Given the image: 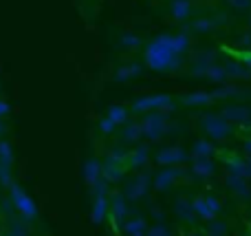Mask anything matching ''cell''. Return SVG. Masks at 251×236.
Segmentation results:
<instances>
[{
  "label": "cell",
  "instance_id": "603a6c76",
  "mask_svg": "<svg viewBox=\"0 0 251 236\" xmlns=\"http://www.w3.org/2000/svg\"><path fill=\"white\" fill-rule=\"evenodd\" d=\"M205 201H207L209 210H212V212H214V214H216V212H218V210H221V203H218V201H216V199H214V197H207V199H205Z\"/></svg>",
  "mask_w": 251,
  "mask_h": 236
},
{
  "label": "cell",
  "instance_id": "ffe728a7",
  "mask_svg": "<svg viewBox=\"0 0 251 236\" xmlns=\"http://www.w3.org/2000/svg\"><path fill=\"white\" fill-rule=\"evenodd\" d=\"M194 153H196V155H203V157H205V155L212 153V146H209L207 141H199V144L194 146Z\"/></svg>",
  "mask_w": 251,
  "mask_h": 236
},
{
  "label": "cell",
  "instance_id": "2e32d148",
  "mask_svg": "<svg viewBox=\"0 0 251 236\" xmlns=\"http://www.w3.org/2000/svg\"><path fill=\"white\" fill-rule=\"evenodd\" d=\"M146 157H148V150L146 148H139V150H134L128 159H130V163H132V166H141V163L146 161Z\"/></svg>",
  "mask_w": 251,
  "mask_h": 236
},
{
  "label": "cell",
  "instance_id": "8992f818",
  "mask_svg": "<svg viewBox=\"0 0 251 236\" xmlns=\"http://www.w3.org/2000/svg\"><path fill=\"white\" fill-rule=\"evenodd\" d=\"M205 124H207V131L212 132L214 137H225V135H229V126H227L225 122H221V119H216V117H207L205 119Z\"/></svg>",
  "mask_w": 251,
  "mask_h": 236
},
{
  "label": "cell",
  "instance_id": "7402d4cb",
  "mask_svg": "<svg viewBox=\"0 0 251 236\" xmlns=\"http://www.w3.org/2000/svg\"><path fill=\"white\" fill-rule=\"evenodd\" d=\"M100 131L101 132H113L115 131V122H113V119H101V122H100Z\"/></svg>",
  "mask_w": 251,
  "mask_h": 236
},
{
  "label": "cell",
  "instance_id": "4316f807",
  "mask_svg": "<svg viewBox=\"0 0 251 236\" xmlns=\"http://www.w3.org/2000/svg\"><path fill=\"white\" fill-rule=\"evenodd\" d=\"M4 131H7V128H4V124H0V135H4Z\"/></svg>",
  "mask_w": 251,
  "mask_h": 236
},
{
  "label": "cell",
  "instance_id": "ac0fdd59",
  "mask_svg": "<svg viewBox=\"0 0 251 236\" xmlns=\"http://www.w3.org/2000/svg\"><path fill=\"white\" fill-rule=\"evenodd\" d=\"M141 132H143V131H141V126H139V124H130V126L126 128L124 137H126V139H137Z\"/></svg>",
  "mask_w": 251,
  "mask_h": 236
},
{
  "label": "cell",
  "instance_id": "d6986e66",
  "mask_svg": "<svg viewBox=\"0 0 251 236\" xmlns=\"http://www.w3.org/2000/svg\"><path fill=\"white\" fill-rule=\"evenodd\" d=\"M209 100H212L209 95H190V97H185L187 104H207Z\"/></svg>",
  "mask_w": 251,
  "mask_h": 236
},
{
  "label": "cell",
  "instance_id": "4fadbf2b",
  "mask_svg": "<svg viewBox=\"0 0 251 236\" xmlns=\"http://www.w3.org/2000/svg\"><path fill=\"white\" fill-rule=\"evenodd\" d=\"M126 232L130 236H143V232H146V223H143V221H132V223L126 225Z\"/></svg>",
  "mask_w": 251,
  "mask_h": 236
},
{
  "label": "cell",
  "instance_id": "7c38bea8",
  "mask_svg": "<svg viewBox=\"0 0 251 236\" xmlns=\"http://www.w3.org/2000/svg\"><path fill=\"white\" fill-rule=\"evenodd\" d=\"M212 163L207 161V159H199V161L194 163V172L196 175H201V177H207V175H212Z\"/></svg>",
  "mask_w": 251,
  "mask_h": 236
},
{
  "label": "cell",
  "instance_id": "30bf717a",
  "mask_svg": "<svg viewBox=\"0 0 251 236\" xmlns=\"http://www.w3.org/2000/svg\"><path fill=\"white\" fill-rule=\"evenodd\" d=\"M11 161H13L11 146H9V141L0 139V163H7V166H11Z\"/></svg>",
  "mask_w": 251,
  "mask_h": 236
},
{
  "label": "cell",
  "instance_id": "52a82bcc",
  "mask_svg": "<svg viewBox=\"0 0 251 236\" xmlns=\"http://www.w3.org/2000/svg\"><path fill=\"white\" fill-rule=\"evenodd\" d=\"M108 214V201L106 197H95V206H93V221L95 223H101Z\"/></svg>",
  "mask_w": 251,
  "mask_h": 236
},
{
  "label": "cell",
  "instance_id": "ba28073f",
  "mask_svg": "<svg viewBox=\"0 0 251 236\" xmlns=\"http://www.w3.org/2000/svg\"><path fill=\"white\" fill-rule=\"evenodd\" d=\"M146 188H148V177L143 175V177H139V179L128 188V197L130 199H139L143 192H146Z\"/></svg>",
  "mask_w": 251,
  "mask_h": 236
},
{
  "label": "cell",
  "instance_id": "8fae6325",
  "mask_svg": "<svg viewBox=\"0 0 251 236\" xmlns=\"http://www.w3.org/2000/svg\"><path fill=\"white\" fill-rule=\"evenodd\" d=\"M192 206H194V210L199 212L203 219H212V216H214V212L209 210V206H207V201H205V199H196Z\"/></svg>",
  "mask_w": 251,
  "mask_h": 236
},
{
  "label": "cell",
  "instance_id": "44dd1931",
  "mask_svg": "<svg viewBox=\"0 0 251 236\" xmlns=\"http://www.w3.org/2000/svg\"><path fill=\"white\" fill-rule=\"evenodd\" d=\"M137 71H139V66H126V69H119L117 79H126V78H130V75H134Z\"/></svg>",
  "mask_w": 251,
  "mask_h": 236
},
{
  "label": "cell",
  "instance_id": "3957f363",
  "mask_svg": "<svg viewBox=\"0 0 251 236\" xmlns=\"http://www.w3.org/2000/svg\"><path fill=\"white\" fill-rule=\"evenodd\" d=\"M170 104V97L168 95H156V97H143V100H137L132 104L134 113H141V110L148 108H163V106Z\"/></svg>",
  "mask_w": 251,
  "mask_h": 236
},
{
  "label": "cell",
  "instance_id": "5b68a950",
  "mask_svg": "<svg viewBox=\"0 0 251 236\" xmlns=\"http://www.w3.org/2000/svg\"><path fill=\"white\" fill-rule=\"evenodd\" d=\"M84 177H86V181L91 185H95L97 181L101 179V166L97 159H88L86 166H84Z\"/></svg>",
  "mask_w": 251,
  "mask_h": 236
},
{
  "label": "cell",
  "instance_id": "484cf974",
  "mask_svg": "<svg viewBox=\"0 0 251 236\" xmlns=\"http://www.w3.org/2000/svg\"><path fill=\"white\" fill-rule=\"evenodd\" d=\"M7 113H9V106L4 104L2 100H0V117H4V115H7Z\"/></svg>",
  "mask_w": 251,
  "mask_h": 236
},
{
  "label": "cell",
  "instance_id": "f1b7e54d",
  "mask_svg": "<svg viewBox=\"0 0 251 236\" xmlns=\"http://www.w3.org/2000/svg\"><path fill=\"white\" fill-rule=\"evenodd\" d=\"M247 148H249V150H251V141H249V144H247Z\"/></svg>",
  "mask_w": 251,
  "mask_h": 236
},
{
  "label": "cell",
  "instance_id": "d4e9b609",
  "mask_svg": "<svg viewBox=\"0 0 251 236\" xmlns=\"http://www.w3.org/2000/svg\"><path fill=\"white\" fill-rule=\"evenodd\" d=\"M223 232H225V225H223V223H214V225H212V234H214V236H216V234L221 236Z\"/></svg>",
  "mask_w": 251,
  "mask_h": 236
},
{
  "label": "cell",
  "instance_id": "277c9868",
  "mask_svg": "<svg viewBox=\"0 0 251 236\" xmlns=\"http://www.w3.org/2000/svg\"><path fill=\"white\" fill-rule=\"evenodd\" d=\"M185 159V153H183L181 148H165L159 153V157H156V161L163 163V166H170V163H178Z\"/></svg>",
  "mask_w": 251,
  "mask_h": 236
},
{
  "label": "cell",
  "instance_id": "cb8c5ba5",
  "mask_svg": "<svg viewBox=\"0 0 251 236\" xmlns=\"http://www.w3.org/2000/svg\"><path fill=\"white\" fill-rule=\"evenodd\" d=\"M148 236H168V230L165 228H154V230L148 232Z\"/></svg>",
  "mask_w": 251,
  "mask_h": 236
},
{
  "label": "cell",
  "instance_id": "6da1fadb",
  "mask_svg": "<svg viewBox=\"0 0 251 236\" xmlns=\"http://www.w3.org/2000/svg\"><path fill=\"white\" fill-rule=\"evenodd\" d=\"M9 190H11V201L16 203V210L20 212V214L25 216L26 221L38 219V208H35L33 199H31L29 194H26L25 190H22L20 185H16V184H13Z\"/></svg>",
  "mask_w": 251,
  "mask_h": 236
},
{
  "label": "cell",
  "instance_id": "7a4b0ae2",
  "mask_svg": "<svg viewBox=\"0 0 251 236\" xmlns=\"http://www.w3.org/2000/svg\"><path fill=\"white\" fill-rule=\"evenodd\" d=\"M141 131L146 137L156 139V137H161L165 132V117L163 115H150V117L141 124Z\"/></svg>",
  "mask_w": 251,
  "mask_h": 236
},
{
  "label": "cell",
  "instance_id": "5bb4252c",
  "mask_svg": "<svg viewBox=\"0 0 251 236\" xmlns=\"http://www.w3.org/2000/svg\"><path fill=\"white\" fill-rule=\"evenodd\" d=\"M113 214L117 216V219H124L126 216V206L122 201V194H115L113 197Z\"/></svg>",
  "mask_w": 251,
  "mask_h": 236
},
{
  "label": "cell",
  "instance_id": "9c48e42d",
  "mask_svg": "<svg viewBox=\"0 0 251 236\" xmlns=\"http://www.w3.org/2000/svg\"><path fill=\"white\" fill-rule=\"evenodd\" d=\"M178 175H181L178 170H165V172H161V175L156 177V188H161V190L168 188V185L174 181V177H178Z\"/></svg>",
  "mask_w": 251,
  "mask_h": 236
},
{
  "label": "cell",
  "instance_id": "83f0119b",
  "mask_svg": "<svg viewBox=\"0 0 251 236\" xmlns=\"http://www.w3.org/2000/svg\"><path fill=\"white\" fill-rule=\"evenodd\" d=\"M247 172H249V175H251V163H249V168H247Z\"/></svg>",
  "mask_w": 251,
  "mask_h": 236
},
{
  "label": "cell",
  "instance_id": "e0dca14e",
  "mask_svg": "<svg viewBox=\"0 0 251 236\" xmlns=\"http://www.w3.org/2000/svg\"><path fill=\"white\" fill-rule=\"evenodd\" d=\"M187 9H190V4H187V0H176V2L172 4V11H174V16H178V18H183L187 13Z\"/></svg>",
  "mask_w": 251,
  "mask_h": 236
},
{
  "label": "cell",
  "instance_id": "9a60e30c",
  "mask_svg": "<svg viewBox=\"0 0 251 236\" xmlns=\"http://www.w3.org/2000/svg\"><path fill=\"white\" fill-rule=\"evenodd\" d=\"M108 117L113 119L115 124H122V122H126V108H124V106H110Z\"/></svg>",
  "mask_w": 251,
  "mask_h": 236
}]
</instances>
